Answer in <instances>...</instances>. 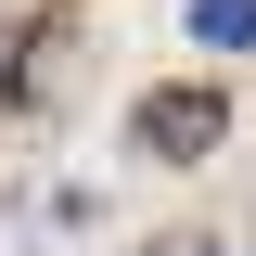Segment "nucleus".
Listing matches in <instances>:
<instances>
[{"instance_id": "3", "label": "nucleus", "mask_w": 256, "mask_h": 256, "mask_svg": "<svg viewBox=\"0 0 256 256\" xmlns=\"http://www.w3.org/2000/svg\"><path fill=\"white\" fill-rule=\"evenodd\" d=\"M205 256H218V244H205Z\"/></svg>"}, {"instance_id": "1", "label": "nucleus", "mask_w": 256, "mask_h": 256, "mask_svg": "<svg viewBox=\"0 0 256 256\" xmlns=\"http://www.w3.org/2000/svg\"><path fill=\"white\" fill-rule=\"evenodd\" d=\"M141 128H154V154H180V166H192L205 141H218V102H192V90H166V102H154Z\"/></svg>"}, {"instance_id": "2", "label": "nucleus", "mask_w": 256, "mask_h": 256, "mask_svg": "<svg viewBox=\"0 0 256 256\" xmlns=\"http://www.w3.org/2000/svg\"><path fill=\"white\" fill-rule=\"evenodd\" d=\"M192 38L205 52H256V0H192Z\"/></svg>"}]
</instances>
